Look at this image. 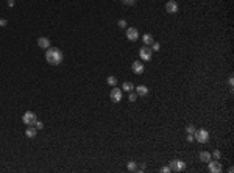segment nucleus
<instances>
[{
    "mask_svg": "<svg viewBox=\"0 0 234 173\" xmlns=\"http://www.w3.org/2000/svg\"><path fill=\"white\" fill-rule=\"evenodd\" d=\"M169 167H170L172 171H183L186 168V162H183L181 159H173Z\"/></svg>",
    "mask_w": 234,
    "mask_h": 173,
    "instance_id": "nucleus-5",
    "label": "nucleus"
},
{
    "mask_svg": "<svg viewBox=\"0 0 234 173\" xmlns=\"http://www.w3.org/2000/svg\"><path fill=\"white\" fill-rule=\"evenodd\" d=\"M128 100H130V102H136V100H137V94L131 91V92H130V95H128Z\"/></svg>",
    "mask_w": 234,
    "mask_h": 173,
    "instance_id": "nucleus-21",
    "label": "nucleus"
},
{
    "mask_svg": "<svg viewBox=\"0 0 234 173\" xmlns=\"http://www.w3.org/2000/svg\"><path fill=\"white\" fill-rule=\"evenodd\" d=\"M6 19H0V27H6Z\"/></svg>",
    "mask_w": 234,
    "mask_h": 173,
    "instance_id": "nucleus-28",
    "label": "nucleus"
},
{
    "mask_svg": "<svg viewBox=\"0 0 234 173\" xmlns=\"http://www.w3.org/2000/svg\"><path fill=\"white\" fill-rule=\"evenodd\" d=\"M208 170L211 171V173H220L222 170H223V167H222V164L219 162V161H209L208 162Z\"/></svg>",
    "mask_w": 234,
    "mask_h": 173,
    "instance_id": "nucleus-7",
    "label": "nucleus"
},
{
    "mask_svg": "<svg viewBox=\"0 0 234 173\" xmlns=\"http://www.w3.org/2000/svg\"><path fill=\"white\" fill-rule=\"evenodd\" d=\"M193 137L195 141H198L200 144H206L209 141V133L206 131V129H195V133H193Z\"/></svg>",
    "mask_w": 234,
    "mask_h": 173,
    "instance_id": "nucleus-2",
    "label": "nucleus"
},
{
    "mask_svg": "<svg viewBox=\"0 0 234 173\" xmlns=\"http://www.w3.org/2000/svg\"><path fill=\"white\" fill-rule=\"evenodd\" d=\"M212 156H214V158H215V159H220V156H222V153H220V151H219V150H215V151H214V153H212Z\"/></svg>",
    "mask_w": 234,
    "mask_h": 173,
    "instance_id": "nucleus-25",
    "label": "nucleus"
},
{
    "mask_svg": "<svg viewBox=\"0 0 234 173\" xmlns=\"http://www.w3.org/2000/svg\"><path fill=\"white\" fill-rule=\"evenodd\" d=\"M8 6H10V8L14 6V0H8Z\"/></svg>",
    "mask_w": 234,
    "mask_h": 173,
    "instance_id": "nucleus-30",
    "label": "nucleus"
},
{
    "mask_svg": "<svg viewBox=\"0 0 234 173\" xmlns=\"http://www.w3.org/2000/svg\"><path fill=\"white\" fill-rule=\"evenodd\" d=\"M109 97H111V100L114 102V103H119L120 100H122V97H124V91L122 89H119V88H114L111 89V94H109Z\"/></svg>",
    "mask_w": 234,
    "mask_h": 173,
    "instance_id": "nucleus-4",
    "label": "nucleus"
},
{
    "mask_svg": "<svg viewBox=\"0 0 234 173\" xmlns=\"http://www.w3.org/2000/svg\"><path fill=\"white\" fill-rule=\"evenodd\" d=\"M159 49H161L159 42H153V44H151V52H159Z\"/></svg>",
    "mask_w": 234,
    "mask_h": 173,
    "instance_id": "nucleus-19",
    "label": "nucleus"
},
{
    "mask_svg": "<svg viewBox=\"0 0 234 173\" xmlns=\"http://www.w3.org/2000/svg\"><path fill=\"white\" fill-rule=\"evenodd\" d=\"M36 120H37V117H36V114L31 112V111H27V112L22 115V122H24L25 125H28V126H33Z\"/></svg>",
    "mask_w": 234,
    "mask_h": 173,
    "instance_id": "nucleus-3",
    "label": "nucleus"
},
{
    "mask_svg": "<svg viewBox=\"0 0 234 173\" xmlns=\"http://www.w3.org/2000/svg\"><path fill=\"white\" fill-rule=\"evenodd\" d=\"M106 83H108L109 86H112V88H114V86L117 84V78H115V76H112V75H109V76L106 78Z\"/></svg>",
    "mask_w": 234,
    "mask_h": 173,
    "instance_id": "nucleus-17",
    "label": "nucleus"
},
{
    "mask_svg": "<svg viewBox=\"0 0 234 173\" xmlns=\"http://www.w3.org/2000/svg\"><path fill=\"white\" fill-rule=\"evenodd\" d=\"M166 11L169 14H176L178 13V3H176V0H170V2L166 3Z\"/></svg>",
    "mask_w": 234,
    "mask_h": 173,
    "instance_id": "nucleus-9",
    "label": "nucleus"
},
{
    "mask_svg": "<svg viewBox=\"0 0 234 173\" xmlns=\"http://www.w3.org/2000/svg\"><path fill=\"white\" fill-rule=\"evenodd\" d=\"M193 141H195L193 134H187V142H193Z\"/></svg>",
    "mask_w": 234,
    "mask_h": 173,
    "instance_id": "nucleus-27",
    "label": "nucleus"
},
{
    "mask_svg": "<svg viewBox=\"0 0 234 173\" xmlns=\"http://www.w3.org/2000/svg\"><path fill=\"white\" fill-rule=\"evenodd\" d=\"M139 55H141V59H142V61H150L151 56H153V52H151V49H150L148 45H144V47L139 50Z\"/></svg>",
    "mask_w": 234,
    "mask_h": 173,
    "instance_id": "nucleus-6",
    "label": "nucleus"
},
{
    "mask_svg": "<svg viewBox=\"0 0 234 173\" xmlns=\"http://www.w3.org/2000/svg\"><path fill=\"white\" fill-rule=\"evenodd\" d=\"M198 156H200V161H202V162H209V161L212 159V154H211L209 151H202Z\"/></svg>",
    "mask_w": 234,
    "mask_h": 173,
    "instance_id": "nucleus-13",
    "label": "nucleus"
},
{
    "mask_svg": "<svg viewBox=\"0 0 234 173\" xmlns=\"http://www.w3.org/2000/svg\"><path fill=\"white\" fill-rule=\"evenodd\" d=\"M37 45L41 47V49H44V50H47V49L50 47V41H49V37H37Z\"/></svg>",
    "mask_w": 234,
    "mask_h": 173,
    "instance_id": "nucleus-11",
    "label": "nucleus"
},
{
    "mask_svg": "<svg viewBox=\"0 0 234 173\" xmlns=\"http://www.w3.org/2000/svg\"><path fill=\"white\" fill-rule=\"evenodd\" d=\"M122 3H124V5L131 6V5H134V3H136V0H122Z\"/></svg>",
    "mask_w": 234,
    "mask_h": 173,
    "instance_id": "nucleus-24",
    "label": "nucleus"
},
{
    "mask_svg": "<svg viewBox=\"0 0 234 173\" xmlns=\"http://www.w3.org/2000/svg\"><path fill=\"white\" fill-rule=\"evenodd\" d=\"M159 171H162V173H170L172 170H170V167H161V170Z\"/></svg>",
    "mask_w": 234,
    "mask_h": 173,
    "instance_id": "nucleus-26",
    "label": "nucleus"
},
{
    "mask_svg": "<svg viewBox=\"0 0 234 173\" xmlns=\"http://www.w3.org/2000/svg\"><path fill=\"white\" fill-rule=\"evenodd\" d=\"M127 37H128V41L136 42V41L139 39V31H137V28H133V27L127 28Z\"/></svg>",
    "mask_w": 234,
    "mask_h": 173,
    "instance_id": "nucleus-8",
    "label": "nucleus"
},
{
    "mask_svg": "<svg viewBox=\"0 0 234 173\" xmlns=\"http://www.w3.org/2000/svg\"><path fill=\"white\" fill-rule=\"evenodd\" d=\"M117 25H119V28H127V20H124V19H120L119 22H117Z\"/></svg>",
    "mask_w": 234,
    "mask_h": 173,
    "instance_id": "nucleus-23",
    "label": "nucleus"
},
{
    "mask_svg": "<svg viewBox=\"0 0 234 173\" xmlns=\"http://www.w3.org/2000/svg\"><path fill=\"white\" fill-rule=\"evenodd\" d=\"M33 126H34L36 129H42V128H44V123H42V122H39V120H36Z\"/></svg>",
    "mask_w": 234,
    "mask_h": 173,
    "instance_id": "nucleus-22",
    "label": "nucleus"
},
{
    "mask_svg": "<svg viewBox=\"0 0 234 173\" xmlns=\"http://www.w3.org/2000/svg\"><path fill=\"white\" fill-rule=\"evenodd\" d=\"M36 133H37V129H36L34 126H28V128H27V131H25V136H27V137H30V139H33V137L36 136Z\"/></svg>",
    "mask_w": 234,
    "mask_h": 173,
    "instance_id": "nucleus-15",
    "label": "nucleus"
},
{
    "mask_svg": "<svg viewBox=\"0 0 234 173\" xmlns=\"http://www.w3.org/2000/svg\"><path fill=\"white\" fill-rule=\"evenodd\" d=\"M144 63H141V61H134L133 63V66H131V70H133V73H136V75H141L142 72H144Z\"/></svg>",
    "mask_w": 234,
    "mask_h": 173,
    "instance_id": "nucleus-10",
    "label": "nucleus"
},
{
    "mask_svg": "<svg viewBox=\"0 0 234 173\" xmlns=\"http://www.w3.org/2000/svg\"><path fill=\"white\" fill-rule=\"evenodd\" d=\"M228 84H229V88H232V86H234V80L229 78V80H228Z\"/></svg>",
    "mask_w": 234,
    "mask_h": 173,
    "instance_id": "nucleus-29",
    "label": "nucleus"
},
{
    "mask_svg": "<svg viewBox=\"0 0 234 173\" xmlns=\"http://www.w3.org/2000/svg\"><path fill=\"white\" fill-rule=\"evenodd\" d=\"M46 59H47L49 64L58 66V64L63 63V53H61V50L56 49V47H49V49L46 50Z\"/></svg>",
    "mask_w": 234,
    "mask_h": 173,
    "instance_id": "nucleus-1",
    "label": "nucleus"
},
{
    "mask_svg": "<svg viewBox=\"0 0 234 173\" xmlns=\"http://www.w3.org/2000/svg\"><path fill=\"white\" fill-rule=\"evenodd\" d=\"M127 167H128V170H130V171H136V170H137V162H134V161H130Z\"/></svg>",
    "mask_w": 234,
    "mask_h": 173,
    "instance_id": "nucleus-18",
    "label": "nucleus"
},
{
    "mask_svg": "<svg viewBox=\"0 0 234 173\" xmlns=\"http://www.w3.org/2000/svg\"><path fill=\"white\" fill-rule=\"evenodd\" d=\"M186 133H187V134H193V133H195V126H193V125H187Z\"/></svg>",
    "mask_w": 234,
    "mask_h": 173,
    "instance_id": "nucleus-20",
    "label": "nucleus"
},
{
    "mask_svg": "<svg viewBox=\"0 0 234 173\" xmlns=\"http://www.w3.org/2000/svg\"><path fill=\"white\" fill-rule=\"evenodd\" d=\"M142 42H144L145 45H148V47H150V45L153 44V42H154V39H153V36H151V34H148V33H147V34H144V36H142Z\"/></svg>",
    "mask_w": 234,
    "mask_h": 173,
    "instance_id": "nucleus-14",
    "label": "nucleus"
},
{
    "mask_svg": "<svg viewBox=\"0 0 234 173\" xmlns=\"http://www.w3.org/2000/svg\"><path fill=\"white\" fill-rule=\"evenodd\" d=\"M134 89H136V94L141 95V97H145L148 94V88L144 84H139V86H134Z\"/></svg>",
    "mask_w": 234,
    "mask_h": 173,
    "instance_id": "nucleus-12",
    "label": "nucleus"
},
{
    "mask_svg": "<svg viewBox=\"0 0 234 173\" xmlns=\"http://www.w3.org/2000/svg\"><path fill=\"white\" fill-rule=\"evenodd\" d=\"M133 89H134V84L131 81H125L124 86H122V91H125V92H131Z\"/></svg>",
    "mask_w": 234,
    "mask_h": 173,
    "instance_id": "nucleus-16",
    "label": "nucleus"
}]
</instances>
